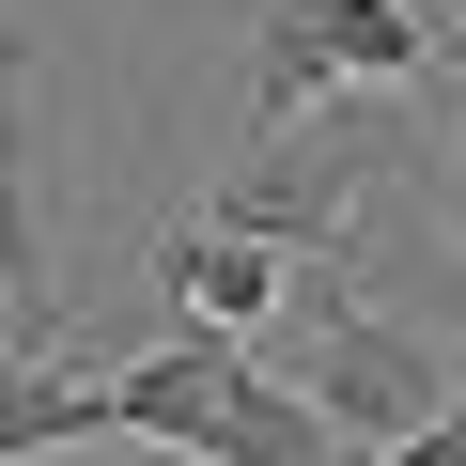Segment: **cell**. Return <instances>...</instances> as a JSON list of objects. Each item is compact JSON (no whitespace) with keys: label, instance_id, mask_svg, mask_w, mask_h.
<instances>
[{"label":"cell","instance_id":"6da1fadb","mask_svg":"<svg viewBox=\"0 0 466 466\" xmlns=\"http://www.w3.org/2000/svg\"><path fill=\"white\" fill-rule=\"evenodd\" d=\"M296 389L327 404L342 451H404L420 420H451V358L420 327H389L358 296V265H296Z\"/></svg>","mask_w":466,"mask_h":466},{"label":"cell","instance_id":"ba28073f","mask_svg":"<svg viewBox=\"0 0 466 466\" xmlns=\"http://www.w3.org/2000/svg\"><path fill=\"white\" fill-rule=\"evenodd\" d=\"M16 94H32V47H0V296H16V358H47V311H32L47 233H32V140H16Z\"/></svg>","mask_w":466,"mask_h":466},{"label":"cell","instance_id":"9c48e42d","mask_svg":"<svg viewBox=\"0 0 466 466\" xmlns=\"http://www.w3.org/2000/svg\"><path fill=\"white\" fill-rule=\"evenodd\" d=\"M420 171H435V218H451V249H466V94H451V140H435Z\"/></svg>","mask_w":466,"mask_h":466},{"label":"cell","instance_id":"30bf717a","mask_svg":"<svg viewBox=\"0 0 466 466\" xmlns=\"http://www.w3.org/2000/svg\"><path fill=\"white\" fill-rule=\"evenodd\" d=\"M373 466H466V389H451V420H420L404 451H373Z\"/></svg>","mask_w":466,"mask_h":466},{"label":"cell","instance_id":"3957f363","mask_svg":"<svg viewBox=\"0 0 466 466\" xmlns=\"http://www.w3.org/2000/svg\"><path fill=\"white\" fill-rule=\"evenodd\" d=\"M373 125H280V140H249L218 171V233H249V249H280V265H342L358 249V187H373Z\"/></svg>","mask_w":466,"mask_h":466},{"label":"cell","instance_id":"277c9868","mask_svg":"<svg viewBox=\"0 0 466 466\" xmlns=\"http://www.w3.org/2000/svg\"><path fill=\"white\" fill-rule=\"evenodd\" d=\"M249 389V342H218V327H187V342H156V358H125L109 373V435H171L187 466L218 451V404Z\"/></svg>","mask_w":466,"mask_h":466},{"label":"cell","instance_id":"7a4b0ae2","mask_svg":"<svg viewBox=\"0 0 466 466\" xmlns=\"http://www.w3.org/2000/svg\"><path fill=\"white\" fill-rule=\"evenodd\" d=\"M404 78H435L420 0H249V140L311 125L327 94H404Z\"/></svg>","mask_w":466,"mask_h":466},{"label":"cell","instance_id":"8992f818","mask_svg":"<svg viewBox=\"0 0 466 466\" xmlns=\"http://www.w3.org/2000/svg\"><path fill=\"white\" fill-rule=\"evenodd\" d=\"M78 435H109V373L94 358H0V466H47V451H78Z\"/></svg>","mask_w":466,"mask_h":466},{"label":"cell","instance_id":"5b68a950","mask_svg":"<svg viewBox=\"0 0 466 466\" xmlns=\"http://www.w3.org/2000/svg\"><path fill=\"white\" fill-rule=\"evenodd\" d=\"M156 280H171V311H187V327H218V342H265V327L296 311V265H280V249H249V233H218V218H187V233H171Z\"/></svg>","mask_w":466,"mask_h":466},{"label":"cell","instance_id":"52a82bcc","mask_svg":"<svg viewBox=\"0 0 466 466\" xmlns=\"http://www.w3.org/2000/svg\"><path fill=\"white\" fill-rule=\"evenodd\" d=\"M202 466H342V435H327V404H311L296 373L249 358V389L218 404V451H202Z\"/></svg>","mask_w":466,"mask_h":466}]
</instances>
